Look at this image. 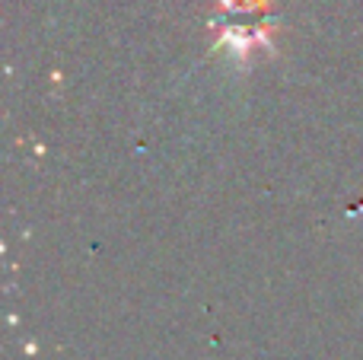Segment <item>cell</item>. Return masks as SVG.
<instances>
[{
	"label": "cell",
	"mask_w": 363,
	"mask_h": 360,
	"mask_svg": "<svg viewBox=\"0 0 363 360\" xmlns=\"http://www.w3.org/2000/svg\"><path fill=\"white\" fill-rule=\"evenodd\" d=\"M220 16L211 19V29L217 32L213 38V55L226 51L236 67H249L255 51L274 55L277 42V19L271 13V0H217Z\"/></svg>",
	"instance_id": "obj_1"
}]
</instances>
